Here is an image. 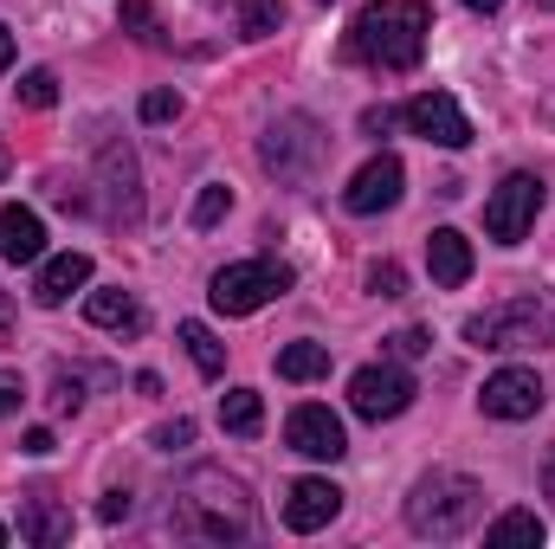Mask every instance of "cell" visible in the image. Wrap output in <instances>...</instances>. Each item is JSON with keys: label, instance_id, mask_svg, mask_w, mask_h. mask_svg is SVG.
I'll return each mask as SVG.
<instances>
[{"label": "cell", "instance_id": "6da1fadb", "mask_svg": "<svg viewBox=\"0 0 555 549\" xmlns=\"http://www.w3.org/2000/svg\"><path fill=\"white\" fill-rule=\"evenodd\" d=\"M426 33H433L426 0H375L349 26V59H362L375 72H414L426 52Z\"/></svg>", "mask_w": 555, "mask_h": 549}, {"label": "cell", "instance_id": "7a4b0ae2", "mask_svg": "<svg viewBox=\"0 0 555 549\" xmlns=\"http://www.w3.org/2000/svg\"><path fill=\"white\" fill-rule=\"evenodd\" d=\"M478 518H485V485L465 478V472H426L414 485V498H408V531H414V537L452 544V537H465Z\"/></svg>", "mask_w": 555, "mask_h": 549}, {"label": "cell", "instance_id": "3957f363", "mask_svg": "<svg viewBox=\"0 0 555 549\" xmlns=\"http://www.w3.org/2000/svg\"><path fill=\"white\" fill-rule=\"evenodd\" d=\"M181 524L201 531V537H246L253 531L246 485L227 478V472H194L188 491H181Z\"/></svg>", "mask_w": 555, "mask_h": 549}, {"label": "cell", "instance_id": "277c9868", "mask_svg": "<svg viewBox=\"0 0 555 549\" xmlns=\"http://www.w3.org/2000/svg\"><path fill=\"white\" fill-rule=\"evenodd\" d=\"M291 291V266L284 259H240V266H227V272H214V310L220 317H253L259 304H272Z\"/></svg>", "mask_w": 555, "mask_h": 549}, {"label": "cell", "instance_id": "5b68a950", "mask_svg": "<svg viewBox=\"0 0 555 549\" xmlns=\"http://www.w3.org/2000/svg\"><path fill=\"white\" fill-rule=\"evenodd\" d=\"M537 214H543V181L537 175H504L491 188V201H485V233L498 246H517L537 227Z\"/></svg>", "mask_w": 555, "mask_h": 549}, {"label": "cell", "instance_id": "8992f818", "mask_svg": "<svg viewBox=\"0 0 555 549\" xmlns=\"http://www.w3.org/2000/svg\"><path fill=\"white\" fill-rule=\"evenodd\" d=\"M349 408L362 420H395V413L414 408V375L401 362H375V369H356L349 375Z\"/></svg>", "mask_w": 555, "mask_h": 549}, {"label": "cell", "instance_id": "52a82bcc", "mask_svg": "<svg viewBox=\"0 0 555 549\" xmlns=\"http://www.w3.org/2000/svg\"><path fill=\"white\" fill-rule=\"evenodd\" d=\"M317 162H323L317 124H310V117H278L272 137H266V168H272L278 181H310Z\"/></svg>", "mask_w": 555, "mask_h": 549}, {"label": "cell", "instance_id": "ba28073f", "mask_svg": "<svg viewBox=\"0 0 555 549\" xmlns=\"http://www.w3.org/2000/svg\"><path fill=\"white\" fill-rule=\"evenodd\" d=\"M543 330H550V317L524 297V304H498V310L472 317V323H465V343H472V349H524V343H537Z\"/></svg>", "mask_w": 555, "mask_h": 549}, {"label": "cell", "instance_id": "9c48e42d", "mask_svg": "<svg viewBox=\"0 0 555 549\" xmlns=\"http://www.w3.org/2000/svg\"><path fill=\"white\" fill-rule=\"evenodd\" d=\"M401 124H408L414 137L439 142V149H465V142H472L465 111H459L446 91H420V98H408V104H401Z\"/></svg>", "mask_w": 555, "mask_h": 549}, {"label": "cell", "instance_id": "30bf717a", "mask_svg": "<svg viewBox=\"0 0 555 549\" xmlns=\"http://www.w3.org/2000/svg\"><path fill=\"white\" fill-rule=\"evenodd\" d=\"M284 446L304 452V459H343L349 452V433H343V420L330 408L304 401V408H291V420H284Z\"/></svg>", "mask_w": 555, "mask_h": 549}, {"label": "cell", "instance_id": "8fae6325", "mask_svg": "<svg viewBox=\"0 0 555 549\" xmlns=\"http://www.w3.org/2000/svg\"><path fill=\"white\" fill-rule=\"evenodd\" d=\"M401 181H408L401 155H375V162H362L356 181L343 188V207H349V214H382V207L401 201Z\"/></svg>", "mask_w": 555, "mask_h": 549}, {"label": "cell", "instance_id": "7c38bea8", "mask_svg": "<svg viewBox=\"0 0 555 549\" xmlns=\"http://www.w3.org/2000/svg\"><path fill=\"white\" fill-rule=\"evenodd\" d=\"M478 408L491 413V420H530V413L543 408V375H537V369H498V375L485 382Z\"/></svg>", "mask_w": 555, "mask_h": 549}, {"label": "cell", "instance_id": "4fadbf2b", "mask_svg": "<svg viewBox=\"0 0 555 549\" xmlns=\"http://www.w3.org/2000/svg\"><path fill=\"white\" fill-rule=\"evenodd\" d=\"M336 511H343V491H336L330 478H297V485L284 491V524H291L297 537L323 531V524H330Z\"/></svg>", "mask_w": 555, "mask_h": 549}, {"label": "cell", "instance_id": "5bb4252c", "mask_svg": "<svg viewBox=\"0 0 555 549\" xmlns=\"http://www.w3.org/2000/svg\"><path fill=\"white\" fill-rule=\"evenodd\" d=\"M98 168H104V194H111V220H137V214H142V194H137V155H130L124 142H111V149L98 155Z\"/></svg>", "mask_w": 555, "mask_h": 549}, {"label": "cell", "instance_id": "9a60e30c", "mask_svg": "<svg viewBox=\"0 0 555 549\" xmlns=\"http://www.w3.org/2000/svg\"><path fill=\"white\" fill-rule=\"evenodd\" d=\"M426 266H433V284H439V291H459V284L472 278V240H465L459 227H433Z\"/></svg>", "mask_w": 555, "mask_h": 549}, {"label": "cell", "instance_id": "2e32d148", "mask_svg": "<svg viewBox=\"0 0 555 549\" xmlns=\"http://www.w3.org/2000/svg\"><path fill=\"white\" fill-rule=\"evenodd\" d=\"M39 253H46V227H39V214L20 207V201H7V207H0V259L33 266Z\"/></svg>", "mask_w": 555, "mask_h": 549}, {"label": "cell", "instance_id": "e0dca14e", "mask_svg": "<svg viewBox=\"0 0 555 549\" xmlns=\"http://www.w3.org/2000/svg\"><path fill=\"white\" fill-rule=\"evenodd\" d=\"M91 284V259L85 253H59V259H46L39 266V278H33V297L46 304V310H59L72 291H85Z\"/></svg>", "mask_w": 555, "mask_h": 549}, {"label": "cell", "instance_id": "ac0fdd59", "mask_svg": "<svg viewBox=\"0 0 555 549\" xmlns=\"http://www.w3.org/2000/svg\"><path fill=\"white\" fill-rule=\"evenodd\" d=\"M20 537H26L33 549L65 544V537H72V511L52 505V498H26V505H20Z\"/></svg>", "mask_w": 555, "mask_h": 549}, {"label": "cell", "instance_id": "d6986e66", "mask_svg": "<svg viewBox=\"0 0 555 549\" xmlns=\"http://www.w3.org/2000/svg\"><path fill=\"white\" fill-rule=\"evenodd\" d=\"M85 317H91L98 330H142V304L130 291H91V297H85Z\"/></svg>", "mask_w": 555, "mask_h": 549}, {"label": "cell", "instance_id": "ffe728a7", "mask_svg": "<svg viewBox=\"0 0 555 549\" xmlns=\"http://www.w3.org/2000/svg\"><path fill=\"white\" fill-rule=\"evenodd\" d=\"M220 426L240 433V439H253V433L266 426V401H259L253 388H227V395H220Z\"/></svg>", "mask_w": 555, "mask_h": 549}, {"label": "cell", "instance_id": "44dd1931", "mask_svg": "<svg viewBox=\"0 0 555 549\" xmlns=\"http://www.w3.org/2000/svg\"><path fill=\"white\" fill-rule=\"evenodd\" d=\"M278 375L284 382H317V375H330V349L323 343H291V349H278Z\"/></svg>", "mask_w": 555, "mask_h": 549}, {"label": "cell", "instance_id": "7402d4cb", "mask_svg": "<svg viewBox=\"0 0 555 549\" xmlns=\"http://www.w3.org/2000/svg\"><path fill=\"white\" fill-rule=\"evenodd\" d=\"M485 544L511 549V544H543V518L537 511H504L498 524H485Z\"/></svg>", "mask_w": 555, "mask_h": 549}, {"label": "cell", "instance_id": "603a6c76", "mask_svg": "<svg viewBox=\"0 0 555 549\" xmlns=\"http://www.w3.org/2000/svg\"><path fill=\"white\" fill-rule=\"evenodd\" d=\"M181 343H188V356H194V369H201V375H227V349L214 343V330H207V323H194V317H188V323H181Z\"/></svg>", "mask_w": 555, "mask_h": 549}, {"label": "cell", "instance_id": "cb8c5ba5", "mask_svg": "<svg viewBox=\"0 0 555 549\" xmlns=\"http://www.w3.org/2000/svg\"><path fill=\"white\" fill-rule=\"evenodd\" d=\"M278 20H284V0H246V7H240V33H246V39L278 33Z\"/></svg>", "mask_w": 555, "mask_h": 549}, {"label": "cell", "instance_id": "d4e9b609", "mask_svg": "<svg viewBox=\"0 0 555 549\" xmlns=\"http://www.w3.org/2000/svg\"><path fill=\"white\" fill-rule=\"evenodd\" d=\"M13 91H20L26 111H52V104H59V78H52V72H26Z\"/></svg>", "mask_w": 555, "mask_h": 549}, {"label": "cell", "instance_id": "484cf974", "mask_svg": "<svg viewBox=\"0 0 555 549\" xmlns=\"http://www.w3.org/2000/svg\"><path fill=\"white\" fill-rule=\"evenodd\" d=\"M227 207H233V188H201V201H194V227H220Z\"/></svg>", "mask_w": 555, "mask_h": 549}, {"label": "cell", "instance_id": "4316f807", "mask_svg": "<svg viewBox=\"0 0 555 549\" xmlns=\"http://www.w3.org/2000/svg\"><path fill=\"white\" fill-rule=\"evenodd\" d=\"M124 26L137 33L142 46H162V26H155V7L149 0H124Z\"/></svg>", "mask_w": 555, "mask_h": 549}, {"label": "cell", "instance_id": "83f0119b", "mask_svg": "<svg viewBox=\"0 0 555 549\" xmlns=\"http://www.w3.org/2000/svg\"><path fill=\"white\" fill-rule=\"evenodd\" d=\"M369 291H375V297H401V291H408V272H401L395 259H375V266H369Z\"/></svg>", "mask_w": 555, "mask_h": 549}, {"label": "cell", "instance_id": "f1b7e54d", "mask_svg": "<svg viewBox=\"0 0 555 549\" xmlns=\"http://www.w3.org/2000/svg\"><path fill=\"white\" fill-rule=\"evenodd\" d=\"M168 117H181V98L175 91H149L142 98V124H168Z\"/></svg>", "mask_w": 555, "mask_h": 549}, {"label": "cell", "instance_id": "f546056e", "mask_svg": "<svg viewBox=\"0 0 555 549\" xmlns=\"http://www.w3.org/2000/svg\"><path fill=\"white\" fill-rule=\"evenodd\" d=\"M194 439V420H168V426H155V446H188Z\"/></svg>", "mask_w": 555, "mask_h": 549}, {"label": "cell", "instance_id": "4dcf8cb0", "mask_svg": "<svg viewBox=\"0 0 555 549\" xmlns=\"http://www.w3.org/2000/svg\"><path fill=\"white\" fill-rule=\"evenodd\" d=\"M388 349L408 362V356H420V349H426V330H401V336H388Z\"/></svg>", "mask_w": 555, "mask_h": 549}, {"label": "cell", "instance_id": "1f68e13d", "mask_svg": "<svg viewBox=\"0 0 555 549\" xmlns=\"http://www.w3.org/2000/svg\"><path fill=\"white\" fill-rule=\"evenodd\" d=\"M98 518H104V524H117V518H130V498H124V491H111V498L98 505Z\"/></svg>", "mask_w": 555, "mask_h": 549}, {"label": "cell", "instance_id": "d6a6232c", "mask_svg": "<svg viewBox=\"0 0 555 549\" xmlns=\"http://www.w3.org/2000/svg\"><path fill=\"white\" fill-rule=\"evenodd\" d=\"M20 408V375H0V420Z\"/></svg>", "mask_w": 555, "mask_h": 549}, {"label": "cell", "instance_id": "836d02e7", "mask_svg": "<svg viewBox=\"0 0 555 549\" xmlns=\"http://www.w3.org/2000/svg\"><path fill=\"white\" fill-rule=\"evenodd\" d=\"M388 124H395V111H362V130H369V137H382Z\"/></svg>", "mask_w": 555, "mask_h": 549}, {"label": "cell", "instance_id": "e575fe53", "mask_svg": "<svg viewBox=\"0 0 555 549\" xmlns=\"http://www.w3.org/2000/svg\"><path fill=\"white\" fill-rule=\"evenodd\" d=\"M7 343H13V297L0 291V349H7Z\"/></svg>", "mask_w": 555, "mask_h": 549}, {"label": "cell", "instance_id": "d590c367", "mask_svg": "<svg viewBox=\"0 0 555 549\" xmlns=\"http://www.w3.org/2000/svg\"><path fill=\"white\" fill-rule=\"evenodd\" d=\"M78 401H85V395H78V382H59V395H52V408L65 413V408H78Z\"/></svg>", "mask_w": 555, "mask_h": 549}, {"label": "cell", "instance_id": "8d00e7d4", "mask_svg": "<svg viewBox=\"0 0 555 549\" xmlns=\"http://www.w3.org/2000/svg\"><path fill=\"white\" fill-rule=\"evenodd\" d=\"M26 452H39V459H46V452H52V433H46V426H33V433H26Z\"/></svg>", "mask_w": 555, "mask_h": 549}, {"label": "cell", "instance_id": "74e56055", "mask_svg": "<svg viewBox=\"0 0 555 549\" xmlns=\"http://www.w3.org/2000/svg\"><path fill=\"white\" fill-rule=\"evenodd\" d=\"M7 65H13V33L0 26V72H7Z\"/></svg>", "mask_w": 555, "mask_h": 549}, {"label": "cell", "instance_id": "f35d334b", "mask_svg": "<svg viewBox=\"0 0 555 549\" xmlns=\"http://www.w3.org/2000/svg\"><path fill=\"white\" fill-rule=\"evenodd\" d=\"M543 491L555 498V446H550V459H543Z\"/></svg>", "mask_w": 555, "mask_h": 549}, {"label": "cell", "instance_id": "ab89813d", "mask_svg": "<svg viewBox=\"0 0 555 549\" xmlns=\"http://www.w3.org/2000/svg\"><path fill=\"white\" fill-rule=\"evenodd\" d=\"M465 7H472V13H498L504 0H465Z\"/></svg>", "mask_w": 555, "mask_h": 549}, {"label": "cell", "instance_id": "60d3db41", "mask_svg": "<svg viewBox=\"0 0 555 549\" xmlns=\"http://www.w3.org/2000/svg\"><path fill=\"white\" fill-rule=\"evenodd\" d=\"M0 544H7V524H0Z\"/></svg>", "mask_w": 555, "mask_h": 549}]
</instances>
